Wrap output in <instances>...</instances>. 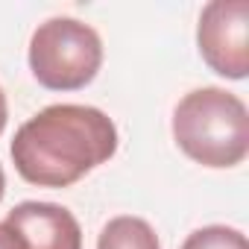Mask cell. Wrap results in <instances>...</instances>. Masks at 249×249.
I'll list each match as a JSON object with an SVG mask.
<instances>
[{
  "mask_svg": "<svg viewBox=\"0 0 249 249\" xmlns=\"http://www.w3.org/2000/svg\"><path fill=\"white\" fill-rule=\"evenodd\" d=\"M117 150L114 120L76 103H56L33 114L15 132L12 161L24 182L38 188H71Z\"/></svg>",
  "mask_w": 249,
  "mask_h": 249,
  "instance_id": "6da1fadb",
  "label": "cell"
},
{
  "mask_svg": "<svg viewBox=\"0 0 249 249\" xmlns=\"http://www.w3.org/2000/svg\"><path fill=\"white\" fill-rule=\"evenodd\" d=\"M173 138L179 150L202 167H234L249 153L246 103L217 85L185 94L173 111Z\"/></svg>",
  "mask_w": 249,
  "mask_h": 249,
  "instance_id": "7a4b0ae2",
  "label": "cell"
},
{
  "mask_svg": "<svg viewBox=\"0 0 249 249\" xmlns=\"http://www.w3.org/2000/svg\"><path fill=\"white\" fill-rule=\"evenodd\" d=\"M103 65V41L76 18H50L30 38V71L50 91L85 88Z\"/></svg>",
  "mask_w": 249,
  "mask_h": 249,
  "instance_id": "3957f363",
  "label": "cell"
},
{
  "mask_svg": "<svg viewBox=\"0 0 249 249\" xmlns=\"http://www.w3.org/2000/svg\"><path fill=\"white\" fill-rule=\"evenodd\" d=\"M196 44L205 65L226 76L249 73V0H214L199 15Z\"/></svg>",
  "mask_w": 249,
  "mask_h": 249,
  "instance_id": "277c9868",
  "label": "cell"
},
{
  "mask_svg": "<svg viewBox=\"0 0 249 249\" xmlns=\"http://www.w3.org/2000/svg\"><path fill=\"white\" fill-rule=\"evenodd\" d=\"M6 223L27 249H82V229L65 205L27 199L6 214Z\"/></svg>",
  "mask_w": 249,
  "mask_h": 249,
  "instance_id": "5b68a950",
  "label": "cell"
},
{
  "mask_svg": "<svg viewBox=\"0 0 249 249\" xmlns=\"http://www.w3.org/2000/svg\"><path fill=\"white\" fill-rule=\"evenodd\" d=\"M97 249H161L156 229L141 217H114L103 226Z\"/></svg>",
  "mask_w": 249,
  "mask_h": 249,
  "instance_id": "8992f818",
  "label": "cell"
},
{
  "mask_svg": "<svg viewBox=\"0 0 249 249\" xmlns=\"http://www.w3.org/2000/svg\"><path fill=\"white\" fill-rule=\"evenodd\" d=\"M182 249H249L246 234L231 226H202L191 231Z\"/></svg>",
  "mask_w": 249,
  "mask_h": 249,
  "instance_id": "52a82bcc",
  "label": "cell"
},
{
  "mask_svg": "<svg viewBox=\"0 0 249 249\" xmlns=\"http://www.w3.org/2000/svg\"><path fill=\"white\" fill-rule=\"evenodd\" d=\"M0 249H27L24 240L18 237V231H15L6 220L0 223Z\"/></svg>",
  "mask_w": 249,
  "mask_h": 249,
  "instance_id": "ba28073f",
  "label": "cell"
},
{
  "mask_svg": "<svg viewBox=\"0 0 249 249\" xmlns=\"http://www.w3.org/2000/svg\"><path fill=\"white\" fill-rule=\"evenodd\" d=\"M6 117H9V106H6L3 88H0V135H3V129H6Z\"/></svg>",
  "mask_w": 249,
  "mask_h": 249,
  "instance_id": "9c48e42d",
  "label": "cell"
},
{
  "mask_svg": "<svg viewBox=\"0 0 249 249\" xmlns=\"http://www.w3.org/2000/svg\"><path fill=\"white\" fill-rule=\"evenodd\" d=\"M3 191H6V176H3V167H0V199H3Z\"/></svg>",
  "mask_w": 249,
  "mask_h": 249,
  "instance_id": "30bf717a",
  "label": "cell"
}]
</instances>
